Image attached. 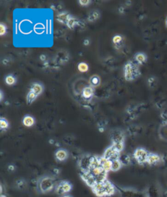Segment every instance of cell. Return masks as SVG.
<instances>
[{
    "instance_id": "cell-1",
    "label": "cell",
    "mask_w": 167,
    "mask_h": 197,
    "mask_svg": "<svg viewBox=\"0 0 167 197\" xmlns=\"http://www.w3.org/2000/svg\"><path fill=\"white\" fill-rule=\"evenodd\" d=\"M56 183V179L54 177L49 175H44L37 180V190L41 194H46L54 189Z\"/></svg>"
},
{
    "instance_id": "cell-2",
    "label": "cell",
    "mask_w": 167,
    "mask_h": 197,
    "mask_svg": "<svg viewBox=\"0 0 167 197\" xmlns=\"http://www.w3.org/2000/svg\"><path fill=\"white\" fill-rule=\"evenodd\" d=\"M125 80L131 82L136 79L141 75V71L138 65L132 62H127L124 67Z\"/></svg>"
},
{
    "instance_id": "cell-3",
    "label": "cell",
    "mask_w": 167,
    "mask_h": 197,
    "mask_svg": "<svg viewBox=\"0 0 167 197\" xmlns=\"http://www.w3.org/2000/svg\"><path fill=\"white\" fill-rule=\"evenodd\" d=\"M73 186L70 182L67 180H62L57 182L55 187V192L58 195H65L70 193L73 190Z\"/></svg>"
},
{
    "instance_id": "cell-4",
    "label": "cell",
    "mask_w": 167,
    "mask_h": 197,
    "mask_svg": "<svg viewBox=\"0 0 167 197\" xmlns=\"http://www.w3.org/2000/svg\"><path fill=\"white\" fill-rule=\"evenodd\" d=\"M149 154V152L144 147H138L133 153V157L139 165H144L147 163Z\"/></svg>"
},
{
    "instance_id": "cell-5",
    "label": "cell",
    "mask_w": 167,
    "mask_h": 197,
    "mask_svg": "<svg viewBox=\"0 0 167 197\" xmlns=\"http://www.w3.org/2000/svg\"><path fill=\"white\" fill-rule=\"evenodd\" d=\"M93 155L85 154L79 159L78 161V166H79L80 172H88L90 171L91 168V164Z\"/></svg>"
},
{
    "instance_id": "cell-6",
    "label": "cell",
    "mask_w": 167,
    "mask_h": 197,
    "mask_svg": "<svg viewBox=\"0 0 167 197\" xmlns=\"http://www.w3.org/2000/svg\"><path fill=\"white\" fill-rule=\"evenodd\" d=\"M116 189L118 191L120 197H141L142 195V193L132 188L116 187Z\"/></svg>"
},
{
    "instance_id": "cell-7",
    "label": "cell",
    "mask_w": 167,
    "mask_h": 197,
    "mask_svg": "<svg viewBox=\"0 0 167 197\" xmlns=\"http://www.w3.org/2000/svg\"><path fill=\"white\" fill-rule=\"evenodd\" d=\"M110 139L112 142V144L124 143L125 135L121 130L114 129L110 131Z\"/></svg>"
},
{
    "instance_id": "cell-8",
    "label": "cell",
    "mask_w": 167,
    "mask_h": 197,
    "mask_svg": "<svg viewBox=\"0 0 167 197\" xmlns=\"http://www.w3.org/2000/svg\"><path fill=\"white\" fill-rule=\"evenodd\" d=\"M103 157H104L107 159L110 160V161H114L120 159V153L117 151L114 147L111 145L110 146L108 147L107 149L105 150L104 154L103 155Z\"/></svg>"
},
{
    "instance_id": "cell-9",
    "label": "cell",
    "mask_w": 167,
    "mask_h": 197,
    "mask_svg": "<svg viewBox=\"0 0 167 197\" xmlns=\"http://www.w3.org/2000/svg\"><path fill=\"white\" fill-rule=\"evenodd\" d=\"M80 175L83 181L91 188H92L95 184L96 183V178L93 176L90 171L80 172Z\"/></svg>"
},
{
    "instance_id": "cell-10",
    "label": "cell",
    "mask_w": 167,
    "mask_h": 197,
    "mask_svg": "<svg viewBox=\"0 0 167 197\" xmlns=\"http://www.w3.org/2000/svg\"><path fill=\"white\" fill-rule=\"evenodd\" d=\"M94 92H95L94 87H93L90 85L86 86L82 89V91L81 93L82 97L87 101L91 100L94 96Z\"/></svg>"
},
{
    "instance_id": "cell-11",
    "label": "cell",
    "mask_w": 167,
    "mask_h": 197,
    "mask_svg": "<svg viewBox=\"0 0 167 197\" xmlns=\"http://www.w3.org/2000/svg\"><path fill=\"white\" fill-rule=\"evenodd\" d=\"M93 193L98 197H106L104 188V182L103 183H96L92 188Z\"/></svg>"
},
{
    "instance_id": "cell-12",
    "label": "cell",
    "mask_w": 167,
    "mask_h": 197,
    "mask_svg": "<svg viewBox=\"0 0 167 197\" xmlns=\"http://www.w3.org/2000/svg\"><path fill=\"white\" fill-rule=\"evenodd\" d=\"M69 157V153L65 149L61 148L55 152V158L59 162H63Z\"/></svg>"
},
{
    "instance_id": "cell-13",
    "label": "cell",
    "mask_w": 167,
    "mask_h": 197,
    "mask_svg": "<svg viewBox=\"0 0 167 197\" xmlns=\"http://www.w3.org/2000/svg\"><path fill=\"white\" fill-rule=\"evenodd\" d=\"M104 188L106 196H110L113 195L115 193L116 189V186L107 179L104 182Z\"/></svg>"
},
{
    "instance_id": "cell-14",
    "label": "cell",
    "mask_w": 167,
    "mask_h": 197,
    "mask_svg": "<svg viewBox=\"0 0 167 197\" xmlns=\"http://www.w3.org/2000/svg\"><path fill=\"white\" fill-rule=\"evenodd\" d=\"M161 161V156L157 154H155V153H151L149 152L148 159H147V164L149 165H156L157 164L160 163Z\"/></svg>"
},
{
    "instance_id": "cell-15",
    "label": "cell",
    "mask_w": 167,
    "mask_h": 197,
    "mask_svg": "<svg viewBox=\"0 0 167 197\" xmlns=\"http://www.w3.org/2000/svg\"><path fill=\"white\" fill-rule=\"evenodd\" d=\"M100 161H101V166L103 168L104 171L107 172L111 171L112 170V161L107 159L103 156L100 157Z\"/></svg>"
},
{
    "instance_id": "cell-16",
    "label": "cell",
    "mask_w": 167,
    "mask_h": 197,
    "mask_svg": "<svg viewBox=\"0 0 167 197\" xmlns=\"http://www.w3.org/2000/svg\"><path fill=\"white\" fill-rule=\"evenodd\" d=\"M112 43L116 50H120L124 45V37L121 35H116L112 38Z\"/></svg>"
},
{
    "instance_id": "cell-17",
    "label": "cell",
    "mask_w": 167,
    "mask_h": 197,
    "mask_svg": "<svg viewBox=\"0 0 167 197\" xmlns=\"http://www.w3.org/2000/svg\"><path fill=\"white\" fill-rule=\"evenodd\" d=\"M30 91H31L32 92L34 93V94L39 97L40 95L42 94V93L43 92L44 90V87L43 86L40 84V83H37V82H35L33 83L30 87Z\"/></svg>"
},
{
    "instance_id": "cell-18",
    "label": "cell",
    "mask_w": 167,
    "mask_h": 197,
    "mask_svg": "<svg viewBox=\"0 0 167 197\" xmlns=\"http://www.w3.org/2000/svg\"><path fill=\"white\" fill-rule=\"evenodd\" d=\"M71 16H72L67 12H62L57 15L56 19L59 22L66 25L69 20L71 18Z\"/></svg>"
},
{
    "instance_id": "cell-19",
    "label": "cell",
    "mask_w": 167,
    "mask_h": 197,
    "mask_svg": "<svg viewBox=\"0 0 167 197\" xmlns=\"http://www.w3.org/2000/svg\"><path fill=\"white\" fill-rule=\"evenodd\" d=\"M22 123L27 127H31L35 123V118L30 115H26L22 119Z\"/></svg>"
},
{
    "instance_id": "cell-20",
    "label": "cell",
    "mask_w": 167,
    "mask_h": 197,
    "mask_svg": "<svg viewBox=\"0 0 167 197\" xmlns=\"http://www.w3.org/2000/svg\"><path fill=\"white\" fill-rule=\"evenodd\" d=\"M89 83L93 87H97L101 84V78L97 74L92 75L89 80Z\"/></svg>"
},
{
    "instance_id": "cell-21",
    "label": "cell",
    "mask_w": 167,
    "mask_h": 197,
    "mask_svg": "<svg viewBox=\"0 0 167 197\" xmlns=\"http://www.w3.org/2000/svg\"><path fill=\"white\" fill-rule=\"evenodd\" d=\"M135 61L138 64L142 65L146 63L147 60V56L145 54L142 53V52H138L135 54Z\"/></svg>"
},
{
    "instance_id": "cell-22",
    "label": "cell",
    "mask_w": 167,
    "mask_h": 197,
    "mask_svg": "<svg viewBox=\"0 0 167 197\" xmlns=\"http://www.w3.org/2000/svg\"><path fill=\"white\" fill-rule=\"evenodd\" d=\"M100 13L97 10H92L90 13H89L87 20L88 21L90 22H96L100 18Z\"/></svg>"
},
{
    "instance_id": "cell-23",
    "label": "cell",
    "mask_w": 167,
    "mask_h": 197,
    "mask_svg": "<svg viewBox=\"0 0 167 197\" xmlns=\"http://www.w3.org/2000/svg\"><path fill=\"white\" fill-rule=\"evenodd\" d=\"M79 23H80L79 20H78L77 18L73 17V16H71V18L69 20L68 22L67 23L66 26H67L69 29L73 30V29H75V27L79 26Z\"/></svg>"
},
{
    "instance_id": "cell-24",
    "label": "cell",
    "mask_w": 167,
    "mask_h": 197,
    "mask_svg": "<svg viewBox=\"0 0 167 197\" xmlns=\"http://www.w3.org/2000/svg\"><path fill=\"white\" fill-rule=\"evenodd\" d=\"M120 161H121L122 165L123 166H128L131 162V157L127 154L120 155Z\"/></svg>"
},
{
    "instance_id": "cell-25",
    "label": "cell",
    "mask_w": 167,
    "mask_h": 197,
    "mask_svg": "<svg viewBox=\"0 0 167 197\" xmlns=\"http://www.w3.org/2000/svg\"><path fill=\"white\" fill-rule=\"evenodd\" d=\"M90 172H91V174L93 175V176L96 178V177L99 176L100 174H101L102 173H103L105 171H104L103 168L101 167H97L91 168Z\"/></svg>"
},
{
    "instance_id": "cell-26",
    "label": "cell",
    "mask_w": 167,
    "mask_h": 197,
    "mask_svg": "<svg viewBox=\"0 0 167 197\" xmlns=\"http://www.w3.org/2000/svg\"><path fill=\"white\" fill-rule=\"evenodd\" d=\"M122 166L123 165H122V164H121V161H120V159L114 160L112 161V170H111V171H112V172L118 171L121 168Z\"/></svg>"
},
{
    "instance_id": "cell-27",
    "label": "cell",
    "mask_w": 167,
    "mask_h": 197,
    "mask_svg": "<svg viewBox=\"0 0 167 197\" xmlns=\"http://www.w3.org/2000/svg\"><path fill=\"white\" fill-rule=\"evenodd\" d=\"M37 98V96L34 94V93L30 90L28 94H27V95L26 101L28 105H31V103H33L36 100Z\"/></svg>"
},
{
    "instance_id": "cell-28",
    "label": "cell",
    "mask_w": 167,
    "mask_h": 197,
    "mask_svg": "<svg viewBox=\"0 0 167 197\" xmlns=\"http://www.w3.org/2000/svg\"><path fill=\"white\" fill-rule=\"evenodd\" d=\"M5 81L6 84L9 86H13L16 84V79L15 78V76H13V74H9L6 76V77H5Z\"/></svg>"
},
{
    "instance_id": "cell-29",
    "label": "cell",
    "mask_w": 167,
    "mask_h": 197,
    "mask_svg": "<svg viewBox=\"0 0 167 197\" xmlns=\"http://www.w3.org/2000/svg\"><path fill=\"white\" fill-rule=\"evenodd\" d=\"M78 70H79L80 73H86L89 70V66L85 62H80L78 64Z\"/></svg>"
},
{
    "instance_id": "cell-30",
    "label": "cell",
    "mask_w": 167,
    "mask_h": 197,
    "mask_svg": "<svg viewBox=\"0 0 167 197\" xmlns=\"http://www.w3.org/2000/svg\"><path fill=\"white\" fill-rule=\"evenodd\" d=\"M9 123L7 120L4 118H1V119H0V128H1V130H6L9 128Z\"/></svg>"
},
{
    "instance_id": "cell-31",
    "label": "cell",
    "mask_w": 167,
    "mask_h": 197,
    "mask_svg": "<svg viewBox=\"0 0 167 197\" xmlns=\"http://www.w3.org/2000/svg\"><path fill=\"white\" fill-rule=\"evenodd\" d=\"M26 183V182L24 179H18L16 182V186L19 189H23L25 187Z\"/></svg>"
},
{
    "instance_id": "cell-32",
    "label": "cell",
    "mask_w": 167,
    "mask_h": 197,
    "mask_svg": "<svg viewBox=\"0 0 167 197\" xmlns=\"http://www.w3.org/2000/svg\"><path fill=\"white\" fill-rule=\"evenodd\" d=\"M112 146L114 147V149L120 153H121L124 149V143H116L112 144Z\"/></svg>"
},
{
    "instance_id": "cell-33",
    "label": "cell",
    "mask_w": 167,
    "mask_h": 197,
    "mask_svg": "<svg viewBox=\"0 0 167 197\" xmlns=\"http://www.w3.org/2000/svg\"><path fill=\"white\" fill-rule=\"evenodd\" d=\"M7 26L5 24L1 23L0 24V35L3 36L4 35L6 34L7 33Z\"/></svg>"
},
{
    "instance_id": "cell-34",
    "label": "cell",
    "mask_w": 167,
    "mask_h": 197,
    "mask_svg": "<svg viewBox=\"0 0 167 197\" xmlns=\"http://www.w3.org/2000/svg\"><path fill=\"white\" fill-rule=\"evenodd\" d=\"M79 3L82 7H87L90 5L92 1L91 0H80V1H79Z\"/></svg>"
},
{
    "instance_id": "cell-35",
    "label": "cell",
    "mask_w": 167,
    "mask_h": 197,
    "mask_svg": "<svg viewBox=\"0 0 167 197\" xmlns=\"http://www.w3.org/2000/svg\"><path fill=\"white\" fill-rule=\"evenodd\" d=\"M8 171L10 172H13L15 171V166L14 165H9L8 166Z\"/></svg>"
},
{
    "instance_id": "cell-36",
    "label": "cell",
    "mask_w": 167,
    "mask_h": 197,
    "mask_svg": "<svg viewBox=\"0 0 167 197\" xmlns=\"http://www.w3.org/2000/svg\"><path fill=\"white\" fill-rule=\"evenodd\" d=\"M83 44L84 46H88L90 45V40L89 39H84V41Z\"/></svg>"
},
{
    "instance_id": "cell-37",
    "label": "cell",
    "mask_w": 167,
    "mask_h": 197,
    "mask_svg": "<svg viewBox=\"0 0 167 197\" xmlns=\"http://www.w3.org/2000/svg\"><path fill=\"white\" fill-rule=\"evenodd\" d=\"M53 173L55 175H58L60 173V170L59 168H54L53 170Z\"/></svg>"
},
{
    "instance_id": "cell-38",
    "label": "cell",
    "mask_w": 167,
    "mask_h": 197,
    "mask_svg": "<svg viewBox=\"0 0 167 197\" xmlns=\"http://www.w3.org/2000/svg\"><path fill=\"white\" fill-rule=\"evenodd\" d=\"M124 8L123 7H120V8H119V13H121V14H123V13H124Z\"/></svg>"
},
{
    "instance_id": "cell-39",
    "label": "cell",
    "mask_w": 167,
    "mask_h": 197,
    "mask_svg": "<svg viewBox=\"0 0 167 197\" xmlns=\"http://www.w3.org/2000/svg\"><path fill=\"white\" fill-rule=\"evenodd\" d=\"M3 94L2 91H0V101L2 102L3 101Z\"/></svg>"
},
{
    "instance_id": "cell-40",
    "label": "cell",
    "mask_w": 167,
    "mask_h": 197,
    "mask_svg": "<svg viewBox=\"0 0 167 197\" xmlns=\"http://www.w3.org/2000/svg\"><path fill=\"white\" fill-rule=\"evenodd\" d=\"M40 58H41V59L42 60V61H45V59H47V57L44 55H41L40 56Z\"/></svg>"
},
{
    "instance_id": "cell-41",
    "label": "cell",
    "mask_w": 167,
    "mask_h": 197,
    "mask_svg": "<svg viewBox=\"0 0 167 197\" xmlns=\"http://www.w3.org/2000/svg\"><path fill=\"white\" fill-rule=\"evenodd\" d=\"M62 197H73L71 195H69V194H67V195H65L63 196H62Z\"/></svg>"
},
{
    "instance_id": "cell-42",
    "label": "cell",
    "mask_w": 167,
    "mask_h": 197,
    "mask_svg": "<svg viewBox=\"0 0 167 197\" xmlns=\"http://www.w3.org/2000/svg\"><path fill=\"white\" fill-rule=\"evenodd\" d=\"M0 197H7V196H5V195H3V194H2V195H1V196H0Z\"/></svg>"
},
{
    "instance_id": "cell-43",
    "label": "cell",
    "mask_w": 167,
    "mask_h": 197,
    "mask_svg": "<svg viewBox=\"0 0 167 197\" xmlns=\"http://www.w3.org/2000/svg\"><path fill=\"white\" fill-rule=\"evenodd\" d=\"M166 26H167V20H166Z\"/></svg>"
}]
</instances>
